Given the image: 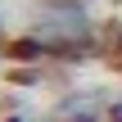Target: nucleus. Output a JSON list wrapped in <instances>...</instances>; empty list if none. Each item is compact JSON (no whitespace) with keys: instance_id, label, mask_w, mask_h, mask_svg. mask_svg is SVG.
<instances>
[{"instance_id":"nucleus-3","label":"nucleus","mask_w":122,"mask_h":122,"mask_svg":"<svg viewBox=\"0 0 122 122\" xmlns=\"http://www.w3.org/2000/svg\"><path fill=\"white\" fill-rule=\"evenodd\" d=\"M109 122H122V95H113V104H109Z\"/></svg>"},{"instance_id":"nucleus-4","label":"nucleus","mask_w":122,"mask_h":122,"mask_svg":"<svg viewBox=\"0 0 122 122\" xmlns=\"http://www.w3.org/2000/svg\"><path fill=\"white\" fill-rule=\"evenodd\" d=\"M0 122H27V118H23V113H9V118H0Z\"/></svg>"},{"instance_id":"nucleus-1","label":"nucleus","mask_w":122,"mask_h":122,"mask_svg":"<svg viewBox=\"0 0 122 122\" xmlns=\"http://www.w3.org/2000/svg\"><path fill=\"white\" fill-rule=\"evenodd\" d=\"M95 18L86 9V0H50L23 41H14V54L27 59H77L95 50Z\"/></svg>"},{"instance_id":"nucleus-2","label":"nucleus","mask_w":122,"mask_h":122,"mask_svg":"<svg viewBox=\"0 0 122 122\" xmlns=\"http://www.w3.org/2000/svg\"><path fill=\"white\" fill-rule=\"evenodd\" d=\"M109 104H113V95L104 86H77L54 100L50 122H109Z\"/></svg>"}]
</instances>
